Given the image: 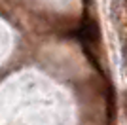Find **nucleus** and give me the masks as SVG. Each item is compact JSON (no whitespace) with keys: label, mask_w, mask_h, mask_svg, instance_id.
<instances>
[{"label":"nucleus","mask_w":127,"mask_h":125,"mask_svg":"<svg viewBox=\"0 0 127 125\" xmlns=\"http://www.w3.org/2000/svg\"><path fill=\"white\" fill-rule=\"evenodd\" d=\"M106 118L110 123L116 120V97H114L112 85H108V91H106Z\"/></svg>","instance_id":"1"},{"label":"nucleus","mask_w":127,"mask_h":125,"mask_svg":"<svg viewBox=\"0 0 127 125\" xmlns=\"http://www.w3.org/2000/svg\"><path fill=\"white\" fill-rule=\"evenodd\" d=\"M125 110H127V95H125Z\"/></svg>","instance_id":"2"},{"label":"nucleus","mask_w":127,"mask_h":125,"mask_svg":"<svg viewBox=\"0 0 127 125\" xmlns=\"http://www.w3.org/2000/svg\"><path fill=\"white\" fill-rule=\"evenodd\" d=\"M125 64H127V49H125Z\"/></svg>","instance_id":"3"},{"label":"nucleus","mask_w":127,"mask_h":125,"mask_svg":"<svg viewBox=\"0 0 127 125\" xmlns=\"http://www.w3.org/2000/svg\"><path fill=\"white\" fill-rule=\"evenodd\" d=\"M125 6H127V0H125Z\"/></svg>","instance_id":"4"}]
</instances>
